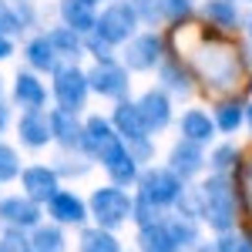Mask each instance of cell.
Instances as JSON below:
<instances>
[{"instance_id": "cell-1", "label": "cell", "mask_w": 252, "mask_h": 252, "mask_svg": "<svg viewBox=\"0 0 252 252\" xmlns=\"http://www.w3.org/2000/svg\"><path fill=\"white\" fill-rule=\"evenodd\" d=\"M192 64L195 74L205 81V88L212 91H235L239 81H242V71H246V58L242 51L229 44L225 37H202L192 47Z\"/></svg>"}, {"instance_id": "cell-2", "label": "cell", "mask_w": 252, "mask_h": 252, "mask_svg": "<svg viewBox=\"0 0 252 252\" xmlns=\"http://www.w3.org/2000/svg\"><path fill=\"white\" fill-rule=\"evenodd\" d=\"M195 195H198V219L209 229H215L219 235L232 232L235 219H239V192H235V185L229 182V175L225 172L209 175L195 189Z\"/></svg>"}, {"instance_id": "cell-3", "label": "cell", "mask_w": 252, "mask_h": 252, "mask_svg": "<svg viewBox=\"0 0 252 252\" xmlns=\"http://www.w3.org/2000/svg\"><path fill=\"white\" fill-rule=\"evenodd\" d=\"M135 212V198L125 192L121 185H108V189H94L91 195V215L97 219L101 229H118L121 222H128Z\"/></svg>"}, {"instance_id": "cell-4", "label": "cell", "mask_w": 252, "mask_h": 252, "mask_svg": "<svg viewBox=\"0 0 252 252\" xmlns=\"http://www.w3.org/2000/svg\"><path fill=\"white\" fill-rule=\"evenodd\" d=\"M81 148L94 158V161H101V165H111L115 158H121L125 152H128V148H125V138L118 135L104 118H88Z\"/></svg>"}, {"instance_id": "cell-5", "label": "cell", "mask_w": 252, "mask_h": 252, "mask_svg": "<svg viewBox=\"0 0 252 252\" xmlns=\"http://www.w3.org/2000/svg\"><path fill=\"white\" fill-rule=\"evenodd\" d=\"M138 195L155 202L158 209L178 205V198L185 195V178H178L172 168H148L138 175Z\"/></svg>"}, {"instance_id": "cell-6", "label": "cell", "mask_w": 252, "mask_h": 252, "mask_svg": "<svg viewBox=\"0 0 252 252\" xmlns=\"http://www.w3.org/2000/svg\"><path fill=\"white\" fill-rule=\"evenodd\" d=\"M135 27H138V14L131 10V3H128V0H115V3H108L104 14L97 17L94 31L115 47V44H128V40L135 37Z\"/></svg>"}, {"instance_id": "cell-7", "label": "cell", "mask_w": 252, "mask_h": 252, "mask_svg": "<svg viewBox=\"0 0 252 252\" xmlns=\"http://www.w3.org/2000/svg\"><path fill=\"white\" fill-rule=\"evenodd\" d=\"M88 88H91L88 74H84V71H78L74 64H71V67H58V71H54V94H58V101H61V108H64V111H74V115H78L81 108H84Z\"/></svg>"}, {"instance_id": "cell-8", "label": "cell", "mask_w": 252, "mask_h": 252, "mask_svg": "<svg viewBox=\"0 0 252 252\" xmlns=\"http://www.w3.org/2000/svg\"><path fill=\"white\" fill-rule=\"evenodd\" d=\"M88 81H91V88H94L97 94L104 97H125L128 94V71L115 64V61H97L94 67L88 71Z\"/></svg>"}, {"instance_id": "cell-9", "label": "cell", "mask_w": 252, "mask_h": 252, "mask_svg": "<svg viewBox=\"0 0 252 252\" xmlns=\"http://www.w3.org/2000/svg\"><path fill=\"white\" fill-rule=\"evenodd\" d=\"M0 222L7 225V229H34L40 222V209L34 198H20V195H10V198H3L0 202Z\"/></svg>"}, {"instance_id": "cell-10", "label": "cell", "mask_w": 252, "mask_h": 252, "mask_svg": "<svg viewBox=\"0 0 252 252\" xmlns=\"http://www.w3.org/2000/svg\"><path fill=\"white\" fill-rule=\"evenodd\" d=\"M168 168H172L178 178H192L205 168V152H202V145L198 141H189V138H182V141H175L172 155H168Z\"/></svg>"}, {"instance_id": "cell-11", "label": "cell", "mask_w": 252, "mask_h": 252, "mask_svg": "<svg viewBox=\"0 0 252 252\" xmlns=\"http://www.w3.org/2000/svg\"><path fill=\"white\" fill-rule=\"evenodd\" d=\"M158 61H161V40L155 34H141V37H131L128 47H125V64L131 71H152Z\"/></svg>"}, {"instance_id": "cell-12", "label": "cell", "mask_w": 252, "mask_h": 252, "mask_svg": "<svg viewBox=\"0 0 252 252\" xmlns=\"http://www.w3.org/2000/svg\"><path fill=\"white\" fill-rule=\"evenodd\" d=\"M24 182V195L34 198V202H51L58 195V172L47 168V165H34V168H24L20 175Z\"/></svg>"}, {"instance_id": "cell-13", "label": "cell", "mask_w": 252, "mask_h": 252, "mask_svg": "<svg viewBox=\"0 0 252 252\" xmlns=\"http://www.w3.org/2000/svg\"><path fill=\"white\" fill-rule=\"evenodd\" d=\"M138 111L145 118L148 131H161L168 121H172V101L165 91H145L141 101H138Z\"/></svg>"}, {"instance_id": "cell-14", "label": "cell", "mask_w": 252, "mask_h": 252, "mask_svg": "<svg viewBox=\"0 0 252 252\" xmlns=\"http://www.w3.org/2000/svg\"><path fill=\"white\" fill-rule=\"evenodd\" d=\"M17 131H20V141L27 145V148H44L54 131H51V118L40 115V111H27V115L17 121Z\"/></svg>"}, {"instance_id": "cell-15", "label": "cell", "mask_w": 252, "mask_h": 252, "mask_svg": "<svg viewBox=\"0 0 252 252\" xmlns=\"http://www.w3.org/2000/svg\"><path fill=\"white\" fill-rule=\"evenodd\" d=\"M61 17H64V27H71L78 34H91L97 27L94 3H88V0H61Z\"/></svg>"}, {"instance_id": "cell-16", "label": "cell", "mask_w": 252, "mask_h": 252, "mask_svg": "<svg viewBox=\"0 0 252 252\" xmlns=\"http://www.w3.org/2000/svg\"><path fill=\"white\" fill-rule=\"evenodd\" d=\"M115 131L125 141H135V138H148V125H145V118L138 111V104L131 101H121L115 108Z\"/></svg>"}, {"instance_id": "cell-17", "label": "cell", "mask_w": 252, "mask_h": 252, "mask_svg": "<svg viewBox=\"0 0 252 252\" xmlns=\"http://www.w3.org/2000/svg\"><path fill=\"white\" fill-rule=\"evenodd\" d=\"M47 212L58 219L61 225H81L88 219V209L74 192H58L51 202H47Z\"/></svg>"}, {"instance_id": "cell-18", "label": "cell", "mask_w": 252, "mask_h": 252, "mask_svg": "<svg viewBox=\"0 0 252 252\" xmlns=\"http://www.w3.org/2000/svg\"><path fill=\"white\" fill-rule=\"evenodd\" d=\"M178 128H182V138L205 145V141L215 138V118H209L202 108H189V111L182 115V121H178Z\"/></svg>"}, {"instance_id": "cell-19", "label": "cell", "mask_w": 252, "mask_h": 252, "mask_svg": "<svg viewBox=\"0 0 252 252\" xmlns=\"http://www.w3.org/2000/svg\"><path fill=\"white\" fill-rule=\"evenodd\" d=\"M51 131H54V138H58L61 145H67V148H81V141H84V128L78 125L74 111H64V108L51 111Z\"/></svg>"}, {"instance_id": "cell-20", "label": "cell", "mask_w": 252, "mask_h": 252, "mask_svg": "<svg viewBox=\"0 0 252 252\" xmlns=\"http://www.w3.org/2000/svg\"><path fill=\"white\" fill-rule=\"evenodd\" d=\"M138 252H182V249H178V242L172 239L168 225L165 222H155V225L138 229Z\"/></svg>"}, {"instance_id": "cell-21", "label": "cell", "mask_w": 252, "mask_h": 252, "mask_svg": "<svg viewBox=\"0 0 252 252\" xmlns=\"http://www.w3.org/2000/svg\"><path fill=\"white\" fill-rule=\"evenodd\" d=\"M202 14L215 31H235L239 27V3L235 0H205Z\"/></svg>"}, {"instance_id": "cell-22", "label": "cell", "mask_w": 252, "mask_h": 252, "mask_svg": "<svg viewBox=\"0 0 252 252\" xmlns=\"http://www.w3.org/2000/svg\"><path fill=\"white\" fill-rule=\"evenodd\" d=\"M14 97H17L20 108H27V111H40V104H44L47 91H44V84H40L34 74H17V81H14Z\"/></svg>"}, {"instance_id": "cell-23", "label": "cell", "mask_w": 252, "mask_h": 252, "mask_svg": "<svg viewBox=\"0 0 252 252\" xmlns=\"http://www.w3.org/2000/svg\"><path fill=\"white\" fill-rule=\"evenodd\" d=\"M165 225H168L172 239L178 242V249H195V246H198V222H195V215L178 212L175 219H168Z\"/></svg>"}, {"instance_id": "cell-24", "label": "cell", "mask_w": 252, "mask_h": 252, "mask_svg": "<svg viewBox=\"0 0 252 252\" xmlns=\"http://www.w3.org/2000/svg\"><path fill=\"white\" fill-rule=\"evenodd\" d=\"M212 118H215V128H219V131L235 135V131L242 128V121H246V108H242L239 101H219Z\"/></svg>"}, {"instance_id": "cell-25", "label": "cell", "mask_w": 252, "mask_h": 252, "mask_svg": "<svg viewBox=\"0 0 252 252\" xmlns=\"http://www.w3.org/2000/svg\"><path fill=\"white\" fill-rule=\"evenodd\" d=\"M27 61H31V67H37V71H58V51H54V44L51 37H34L27 44Z\"/></svg>"}, {"instance_id": "cell-26", "label": "cell", "mask_w": 252, "mask_h": 252, "mask_svg": "<svg viewBox=\"0 0 252 252\" xmlns=\"http://www.w3.org/2000/svg\"><path fill=\"white\" fill-rule=\"evenodd\" d=\"M81 252H121V242H118L115 235H111V229H84L81 232Z\"/></svg>"}, {"instance_id": "cell-27", "label": "cell", "mask_w": 252, "mask_h": 252, "mask_svg": "<svg viewBox=\"0 0 252 252\" xmlns=\"http://www.w3.org/2000/svg\"><path fill=\"white\" fill-rule=\"evenodd\" d=\"M64 232L58 225H37L31 235V252H64Z\"/></svg>"}, {"instance_id": "cell-28", "label": "cell", "mask_w": 252, "mask_h": 252, "mask_svg": "<svg viewBox=\"0 0 252 252\" xmlns=\"http://www.w3.org/2000/svg\"><path fill=\"white\" fill-rule=\"evenodd\" d=\"M158 74H161V84L175 91V94H189V74L182 67V61H165L158 64Z\"/></svg>"}, {"instance_id": "cell-29", "label": "cell", "mask_w": 252, "mask_h": 252, "mask_svg": "<svg viewBox=\"0 0 252 252\" xmlns=\"http://www.w3.org/2000/svg\"><path fill=\"white\" fill-rule=\"evenodd\" d=\"M104 168H108V175H111L115 185H131V182H138V161L128 155V152L121 158H115L111 165H104Z\"/></svg>"}, {"instance_id": "cell-30", "label": "cell", "mask_w": 252, "mask_h": 252, "mask_svg": "<svg viewBox=\"0 0 252 252\" xmlns=\"http://www.w3.org/2000/svg\"><path fill=\"white\" fill-rule=\"evenodd\" d=\"M47 37H51V44H54V51H58V54H64V58H74V61H78V54H81L78 31H71V27H58V31H51Z\"/></svg>"}, {"instance_id": "cell-31", "label": "cell", "mask_w": 252, "mask_h": 252, "mask_svg": "<svg viewBox=\"0 0 252 252\" xmlns=\"http://www.w3.org/2000/svg\"><path fill=\"white\" fill-rule=\"evenodd\" d=\"M131 219L138 222V229H145V225H155V222H165V219H161V209H158L155 202L141 198V195H138V202H135V212H131Z\"/></svg>"}, {"instance_id": "cell-32", "label": "cell", "mask_w": 252, "mask_h": 252, "mask_svg": "<svg viewBox=\"0 0 252 252\" xmlns=\"http://www.w3.org/2000/svg\"><path fill=\"white\" fill-rule=\"evenodd\" d=\"M131 10L138 14V20H148L155 24L158 17H165V0H128Z\"/></svg>"}, {"instance_id": "cell-33", "label": "cell", "mask_w": 252, "mask_h": 252, "mask_svg": "<svg viewBox=\"0 0 252 252\" xmlns=\"http://www.w3.org/2000/svg\"><path fill=\"white\" fill-rule=\"evenodd\" d=\"M235 161H239L235 145H219L212 155H209V165H212L215 172H229V168H235Z\"/></svg>"}, {"instance_id": "cell-34", "label": "cell", "mask_w": 252, "mask_h": 252, "mask_svg": "<svg viewBox=\"0 0 252 252\" xmlns=\"http://www.w3.org/2000/svg\"><path fill=\"white\" fill-rule=\"evenodd\" d=\"M20 172V158L17 152L10 148V145H3L0 141V182H10V178H17Z\"/></svg>"}, {"instance_id": "cell-35", "label": "cell", "mask_w": 252, "mask_h": 252, "mask_svg": "<svg viewBox=\"0 0 252 252\" xmlns=\"http://www.w3.org/2000/svg\"><path fill=\"white\" fill-rule=\"evenodd\" d=\"M235 178H239V195H242V202H246V212L252 215V158H246V161L239 165Z\"/></svg>"}, {"instance_id": "cell-36", "label": "cell", "mask_w": 252, "mask_h": 252, "mask_svg": "<svg viewBox=\"0 0 252 252\" xmlns=\"http://www.w3.org/2000/svg\"><path fill=\"white\" fill-rule=\"evenodd\" d=\"M0 252H31V239L24 235V229H7L0 235Z\"/></svg>"}, {"instance_id": "cell-37", "label": "cell", "mask_w": 252, "mask_h": 252, "mask_svg": "<svg viewBox=\"0 0 252 252\" xmlns=\"http://www.w3.org/2000/svg\"><path fill=\"white\" fill-rule=\"evenodd\" d=\"M125 148H128V155L135 158L138 165H141V161H148V158L155 155V148H152V138H135V141H125Z\"/></svg>"}, {"instance_id": "cell-38", "label": "cell", "mask_w": 252, "mask_h": 252, "mask_svg": "<svg viewBox=\"0 0 252 252\" xmlns=\"http://www.w3.org/2000/svg\"><path fill=\"white\" fill-rule=\"evenodd\" d=\"M219 242H222V249L225 252H252V235H219Z\"/></svg>"}, {"instance_id": "cell-39", "label": "cell", "mask_w": 252, "mask_h": 252, "mask_svg": "<svg viewBox=\"0 0 252 252\" xmlns=\"http://www.w3.org/2000/svg\"><path fill=\"white\" fill-rule=\"evenodd\" d=\"M20 27H24V24H20L17 10H10V7L0 0V31H7V34H10V31H20Z\"/></svg>"}, {"instance_id": "cell-40", "label": "cell", "mask_w": 252, "mask_h": 252, "mask_svg": "<svg viewBox=\"0 0 252 252\" xmlns=\"http://www.w3.org/2000/svg\"><path fill=\"white\" fill-rule=\"evenodd\" d=\"M88 47H91V51H94V58L97 61H111V44H108V40L101 37V34H91V37H88Z\"/></svg>"}, {"instance_id": "cell-41", "label": "cell", "mask_w": 252, "mask_h": 252, "mask_svg": "<svg viewBox=\"0 0 252 252\" xmlns=\"http://www.w3.org/2000/svg\"><path fill=\"white\" fill-rule=\"evenodd\" d=\"M192 10V0H165V17L168 20H182Z\"/></svg>"}, {"instance_id": "cell-42", "label": "cell", "mask_w": 252, "mask_h": 252, "mask_svg": "<svg viewBox=\"0 0 252 252\" xmlns=\"http://www.w3.org/2000/svg\"><path fill=\"white\" fill-rule=\"evenodd\" d=\"M195 252H225V249H222V242L215 239V242H198V246H195Z\"/></svg>"}, {"instance_id": "cell-43", "label": "cell", "mask_w": 252, "mask_h": 252, "mask_svg": "<svg viewBox=\"0 0 252 252\" xmlns=\"http://www.w3.org/2000/svg\"><path fill=\"white\" fill-rule=\"evenodd\" d=\"M10 51H14V47H10V40H7V37H0V61H3V58H10Z\"/></svg>"}, {"instance_id": "cell-44", "label": "cell", "mask_w": 252, "mask_h": 252, "mask_svg": "<svg viewBox=\"0 0 252 252\" xmlns=\"http://www.w3.org/2000/svg\"><path fill=\"white\" fill-rule=\"evenodd\" d=\"M3 125H7V104H3V97H0V131H3Z\"/></svg>"}, {"instance_id": "cell-45", "label": "cell", "mask_w": 252, "mask_h": 252, "mask_svg": "<svg viewBox=\"0 0 252 252\" xmlns=\"http://www.w3.org/2000/svg\"><path fill=\"white\" fill-rule=\"evenodd\" d=\"M246 125H249V131H252V104L246 108Z\"/></svg>"}, {"instance_id": "cell-46", "label": "cell", "mask_w": 252, "mask_h": 252, "mask_svg": "<svg viewBox=\"0 0 252 252\" xmlns=\"http://www.w3.org/2000/svg\"><path fill=\"white\" fill-rule=\"evenodd\" d=\"M249 40H252V17H249Z\"/></svg>"}, {"instance_id": "cell-47", "label": "cell", "mask_w": 252, "mask_h": 252, "mask_svg": "<svg viewBox=\"0 0 252 252\" xmlns=\"http://www.w3.org/2000/svg\"><path fill=\"white\" fill-rule=\"evenodd\" d=\"M88 3H97V0H88Z\"/></svg>"}, {"instance_id": "cell-48", "label": "cell", "mask_w": 252, "mask_h": 252, "mask_svg": "<svg viewBox=\"0 0 252 252\" xmlns=\"http://www.w3.org/2000/svg\"><path fill=\"white\" fill-rule=\"evenodd\" d=\"M249 3H252V0H249Z\"/></svg>"}]
</instances>
